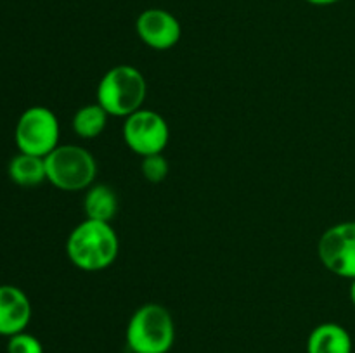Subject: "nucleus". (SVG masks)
<instances>
[{
	"label": "nucleus",
	"mask_w": 355,
	"mask_h": 353,
	"mask_svg": "<svg viewBox=\"0 0 355 353\" xmlns=\"http://www.w3.org/2000/svg\"><path fill=\"white\" fill-rule=\"evenodd\" d=\"M66 253L73 265L87 272H96L114 262L118 255V237L110 221L87 218L69 234Z\"/></svg>",
	"instance_id": "obj_1"
},
{
	"label": "nucleus",
	"mask_w": 355,
	"mask_h": 353,
	"mask_svg": "<svg viewBox=\"0 0 355 353\" xmlns=\"http://www.w3.org/2000/svg\"><path fill=\"white\" fill-rule=\"evenodd\" d=\"M146 99V80L132 66H114L101 78L97 104L111 116H130Z\"/></svg>",
	"instance_id": "obj_2"
},
{
	"label": "nucleus",
	"mask_w": 355,
	"mask_h": 353,
	"mask_svg": "<svg viewBox=\"0 0 355 353\" xmlns=\"http://www.w3.org/2000/svg\"><path fill=\"white\" fill-rule=\"evenodd\" d=\"M173 339V318L162 305H144L132 315L127 325V345L134 353H166Z\"/></svg>",
	"instance_id": "obj_3"
},
{
	"label": "nucleus",
	"mask_w": 355,
	"mask_h": 353,
	"mask_svg": "<svg viewBox=\"0 0 355 353\" xmlns=\"http://www.w3.org/2000/svg\"><path fill=\"white\" fill-rule=\"evenodd\" d=\"M47 180L61 190H82L92 185L97 173L96 159L80 145H58L45 156Z\"/></svg>",
	"instance_id": "obj_4"
},
{
	"label": "nucleus",
	"mask_w": 355,
	"mask_h": 353,
	"mask_svg": "<svg viewBox=\"0 0 355 353\" xmlns=\"http://www.w3.org/2000/svg\"><path fill=\"white\" fill-rule=\"evenodd\" d=\"M14 137L19 152L45 158L59 145V121L47 107H28L17 120Z\"/></svg>",
	"instance_id": "obj_5"
},
{
	"label": "nucleus",
	"mask_w": 355,
	"mask_h": 353,
	"mask_svg": "<svg viewBox=\"0 0 355 353\" xmlns=\"http://www.w3.org/2000/svg\"><path fill=\"white\" fill-rule=\"evenodd\" d=\"M168 125L155 111L139 109L127 116L123 125V138L128 147L142 158L159 154L168 144Z\"/></svg>",
	"instance_id": "obj_6"
},
{
	"label": "nucleus",
	"mask_w": 355,
	"mask_h": 353,
	"mask_svg": "<svg viewBox=\"0 0 355 353\" xmlns=\"http://www.w3.org/2000/svg\"><path fill=\"white\" fill-rule=\"evenodd\" d=\"M319 258L329 272L355 279V221L328 228L318 246Z\"/></svg>",
	"instance_id": "obj_7"
},
{
	"label": "nucleus",
	"mask_w": 355,
	"mask_h": 353,
	"mask_svg": "<svg viewBox=\"0 0 355 353\" xmlns=\"http://www.w3.org/2000/svg\"><path fill=\"white\" fill-rule=\"evenodd\" d=\"M137 33L149 47L165 51L173 47L180 38V24L163 9H148L139 16Z\"/></svg>",
	"instance_id": "obj_8"
},
{
	"label": "nucleus",
	"mask_w": 355,
	"mask_h": 353,
	"mask_svg": "<svg viewBox=\"0 0 355 353\" xmlns=\"http://www.w3.org/2000/svg\"><path fill=\"white\" fill-rule=\"evenodd\" d=\"M31 318V303L16 286H0V334L14 336L23 332Z\"/></svg>",
	"instance_id": "obj_9"
},
{
	"label": "nucleus",
	"mask_w": 355,
	"mask_h": 353,
	"mask_svg": "<svg viewBox=\"0 0 355 353\" xmlns=\"http://www.w3.org/2000/svg\"><path fill=\"white\" fill-rule=\"evenodd\" d=\"M307 353H352V338L338 324H321L311 332Z\"/></svg>",
	"instance_id": "obj_10"
},
{
	"label": "nucleus",
	"mask_w": 355,
	"mask_h": 353,
	"mask_svg": "<svg viewBox=\"0 0 355 353\" xmlns=\"http://www.w3.org/2000/svg\"><path fill=\"white\" fill-rule=\"evenodd\" d=\"M9 176L21 187H35L47 180L45 158L19 152L9 163Z\"/></svg>",
	"instance_id": "obj_11"
},
{
	"label": "nucleus",
	"mask_w": 355,
	"mask_h": 353,
	"mask_svg": "<svg viewBox=\"0 0 355 353\" xmlns=\"http://www.w3.org/2000/svg\"><path fill=\"white\" fill-rule=\"evenodd\" d=\"M85 215L90 220L111 221L118 211L116 194L107 185H94L85 196Z\"/></svg>",
	"instance_id": "obj_12"
},
{
	"label": "nucleus",
	"mask_w": 355,
	"mask_h": 353,
	"mask_svg": "<svg viewBox=\"0 0 355 353\" xmlns=\"http://www.w3.org/2000/svg\"><path fill=\"white\" fill-rule=\"evenodd\" d=\"M107 113L99 104H89L76 111L73 118V130L82 138H96L106 127Z\"/></svg>",
	"instance_id": "obj_13"
},
{
	"label": "nucleus",
	"mask_w": 355,
	"mask_h": 353,
	"mask_svg": "<svg viewBox=\"0 0 355 353\" xmlns=\"http://www.w3.org/2000/svg\"><path fill=\"white\" fill-rule=\"evenodd\" d=\"M142 175L146 176V180H149V182L153 183H158L162 182V180L166 179V175H168V163H166V159L163 158V154L159 152V154H151V156H146L144 159H142Z\"/></svg>",
	"instance_id": "obj_14"
},
{
	"label": "nucleus",
	"mask_w": 355,
	"mask_h": 353,
	"mask_svg": "<svg viewBox=\"0 0 355 353\" xmlns=\"http://www.w3.org/2000/svg\"><path fill=\"white\" fill-rule=\"evenodd\" d=\"M7 353H44V346L35 336L23 331L10 336L7 343Z\"/></svg>",
	"instance_id": "obj_15"
},
{
	"label": "nucleus",
	"mask_w": 355,
	"mask_h": 353,
	"mask_svg": "<svg viewBox=\"0 0 355 353\" xmlns=\"http://www.w3.org/2000/svg\"><path fill=\"white\" fill-rule=\"evenodd\" d=\"M307 2L315 3V6H328V3H335L338 0H307Z\"/></svg>",
	"instance_id": "obj_16"
},
{
	"label": "nucleus",
	"mask_w": 355,
	"mask_h": 353,
	"mask_svg": "<svg viewBox=\"0 0 355 353\" xmlns=\"http://www.w3.org/2000/svg\"><path fill=\"white\" fill-rule=\"evenodd\" d=\"M350 300H352V303L355 307V279L352 280V286H350Z\"/></svg>",
	"instance_id": "obj_17"
}]
</instances>
